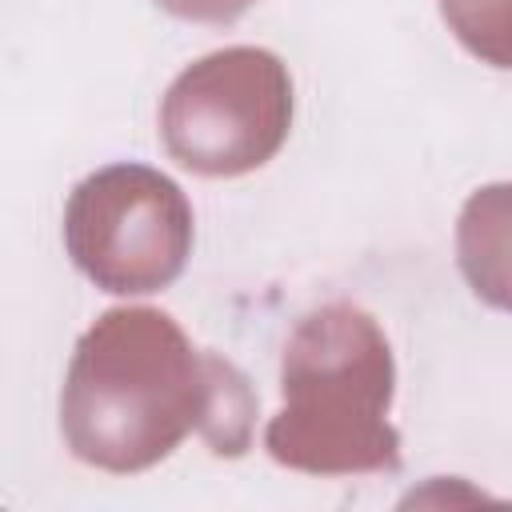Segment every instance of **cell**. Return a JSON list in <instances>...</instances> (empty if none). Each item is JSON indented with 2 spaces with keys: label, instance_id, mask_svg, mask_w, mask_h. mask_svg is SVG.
I'll return each instance as SVG.
<instances>
[{
  "label": "cell",
  "instance_id": "obj_1",
  "mask_svg": "<svg viewBox=\"0 0 512 512\" xmlns=\"http://www.w3.org/2000/svg\"><path fill=\"white\" fill-rule=\"evenodd\" d=\"M256 400L220 356L188 344L156 308H112L76 344L60 396L68 448L108 472L164 460L192 428L212 452H244Z\"/></svg>",
  "mask_w": 512,
  "mask_h": 512
},
{
  "label": "cell",
  "instance_id": "obj_2",
  "mask_svg": "<svg viewBox=\"0 0 512 512\" xmlns=\"http://www.w3.org/2000/svg\"><path fill=\"white\" fill-rule=\"evenodd\" d=\"M284 408L268 424L272 460L300 472H372L400 460V436L388 424L392 352L380 324L328 304L300 320L284 348Z\"/></svg>",
  "mask_w": 512,
  "mask_h": 512
},
{
  "label": "cell",
  "instance_id": "obj_3",
  "mask_svg": "<svg viewBox=\"0 0 512 512\" xmlns=\"http://www.w3.org/2000/svg\"><path fill=\"white\" fill-rule=\"evenodd\" d=\"M292 128V80L264 48H224L184 68L164 104L168 156L200 176H244L268 164Z\"/></svg>",
  "mask_w": 512,
  "mask_h": 512
},
{
  "label": "cell",
  "instance_id": "obj_4",
  "mask_svg": "<svg viewBox=\"0 0 512 512\" xmlns=\"http://www.w3.org/2000/svg\"><path fill=\"white\" fill-rule=\"evenodd\" d=\"M64 244L96 288L120 296L160 292L188 264L192 208L164 172L112 164L76 184Z\"/></svg>",
  "mask_w": 512,
  "mask_h": 512
},
{
  "label": "cell",
  "instance_id": "obj_5",
  "mask_svg": "<svg viewBox=\"0 0 512 512\" xmlns=\"http://www.w3.org/2000/svg\"><path fill=\"white\" fill-rule=\"evenodd\" d=\"M456 260L484 304L512 312V184H488L468 196L456 224Z\"/></svg>",
  "mask_w": 512,
  "mask_h": 512
},
{
  "label": "cell",
  "instance_id": "obj_6",
  "mask_svg": "<svg viewBox=\"0 0 512 512\" xmlns=\"http://www.w3.org/2000/svg\"><path fill=\"white\" fill-rule=\"evenodd\" d=\"M440 12L472 56L512 68V0H440Z\"/></svg>",
  "mask_w": 512,
  "mask_h": 512
},
{
  "label": "cell",
  "instance_id": "obj_7",
  "mask_svg": "<svg viewBox=\"0 0 512 512\" xmlns=\"http://www.w3.org/2000/svg\"><path fill=\"white\" fill-rule=\"evenodd\" d=\"M164 12L180 16V20H200V24H228L236 16H244L256 0H156Z\"/></svg>",
  "mask_w": 512,
  "mask_h": 512
}]
</instances>
